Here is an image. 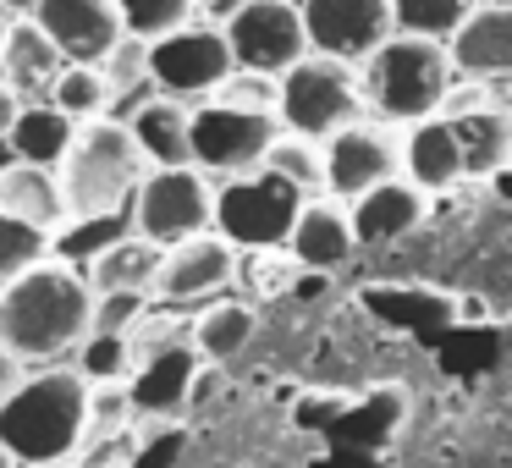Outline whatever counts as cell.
I'll return each instance as SVG.
<instances>
[{
	"label": "cell",
	"instance_id": "obj_10",
	"mask_svg": "<svg viewBox=\"0 0 512 468\" xmlns=\"http://www.w3.org/2000/svg\"><path fill=\"white\" fill-rule=\"evenodd\" d=\"M221 28L243 72L281 78V72H292L309 56V28H303L298 0H243Z\"/></svg>",
	"mask_w": 512,
	"mask_h": 468
},
{
	"label": "cell",
	"instance_id": "obj_18",
	"mask_svg": "<svg viewBox=\"0 0 512 468\" xmlns=\"http://www.w3.org/2000/svg\"><path fill=\"white\" fill-rule=\"evenodd\" d=\"M122 122L133 127V138H138L149 166H193V111H188V100H171V94L155 89L138 105H127Z\"/></svg>",
	"mask_w": 512,
	"mask_h": 468
},
{
	"label": "cell",
	"instance_id": "obj_11",
	"mask_svg": "<svg viewBox=\"0 0 512 468\" xmlns=\"http://www.w3.org/2000/svg\"><path fill=\"white\" fill-rule=\"evenodd\" d=\"M298 6H303V28H309L314 56L369 61L397 34L391 0H298Z\"/></svg>",
	"mask_w": 512,
	"mask_h": 468
},
{
	"label": "cell",
	"instance_id": "obj_15",
	"mask_svg": "<svg viewBox=\"0 0 512 468\" xmlns=\"http://www.w3.org/2000/svg\"><path fill=\"white\" fill-rule=\"evenodd\" d=\"M199 369H204V358H199V347H193L188 336L155 347V353H144L133 364V375H127L133 408L144 413V419H177V413L188 408V397H193Z\"/></svg>",
	"mask_w": 512,
	"mask_h": 468
},
{
	"label": "cell",
	"instance_id": "obj_7",
	"mask_svg": "<svg viewBox=\"0 0 512 468\" xmlns=\"http://www.w3.org/2000/svg\"><path fill=\"white\" fill-rule=\"evenodd\" d=\"M133 232L160 248H177L215 232V182L204 166H149L133 193Z\"/></svg>",
	"mask_w": 512,
	"mask_h": 468
},
{
	"label": "cell",
	"instance_id": "obj_5",
	"mask_svg": "<svg viewBox=\"0 0 512 468\" xmlns=\"http://www.w3.org/2000/svg\"><path fill=\"white\" fill-rule=\"evenodd\" d=\"M364 78L353 72V61L336 56H303L292 72H281V94H276V116L287 133L325 144L331 133H342L347 122L364 116Z\"/></svg>",
	"mask_w": 512,
	"mask_h": 468
},
{
	"label": "cell",
	"instance_id": "obj_42",
	"mask_svg": "<svg viewBox=\"0 0 512 468\" xmlns=\"http://www.w3.org/2000/svg\"><path fill=\"white\" fill-rule=\"evenodd\" d=\"M6 28H12V6H0V39H6Z\"/></svg>",
	"mask_w": 512,
	"mask_h": 468
},
{
	"label": "cell",
	"instance_id": "obj_36",
	"mask_svg": "<svg viewBox=\"0 0 512 468\" xmlns=\"http://www.w3.org/2000/svg\"><path fill=\"white\" fill-rule=\"evenodd\" d=\"M160 430L149 435H133V468H171L182 457V446H188V430L171 419H155Z\"/></svg>",
	"mask_w": 512,
	"mask_h": 468
},
{
	"label": "cell",
	"instance_id": "obj_2",
	"mask_svg": "<svg viewBox=\"0 0 512 468\" xmlns=\"http://www.w3.org/2000/svg\"><path fill=\"white\" fill-rule=\"evenodd\" d=\"M89 391L78 364H39L0 408V446L23 468L72 463L89 446Z\"/></svg>",
	"mask_w": 512,
	"mask_h": 468
},
{
	"label": "cell",
	"instance_id": "obj_27",
	"mask_svg": "<svg viewBox=\"0 0 512 468\" xmlns=\"http://www.w3.org/2000/svg\"><path fill=\"white\" fill-rule=\"evenodd\" d=\"M50 105L56 111H67L72 122H100V116H111L116 94H111V78H105L100 61H67V67L56 72V83H50Z\"/></svg>",
	"mask_w": 512,
	"mask_h": 468
},
{
	"label": "cell",
	"instance_id": "obj_1",
	"mask_svg": "<svg viewBox=\"0 0 512 468\" xmlns=\"http://www.w3.org/2000/svg\"><path fill=\"white\" fill-rule=\"evenodd\" d=\"M94 325V287L72 265H39L0 287V347L23 364H61Z\"/></svg>",
	"mask_w": 512,
	"mask_h": 468
},
{
	"label": "cell",
	"instance_id": "obj_23",
	"mask_svg": "<svg viewBox=\"0 0 512 468\" xmlns=\"http://www.w3.org/2000/svg\"><path fill=\"white\" fill-rule=\"evenodd\" d=\"M72 138H78V122L67 111H56L50 100H23L12 133H6V149H12V160L61 171V160L72 155Z\"/></svg>",
	"mask_w": 512,
	"mask_h": 468
},
{
	"label": "cell",
	"instance_id": "obj_31",
	"mask_svg": "<svg viewBox=\"0 0 512 468\" xmlns=\"http://www.w3.org/2000/svg\"><path fill=\"white\" fill-rule=\"evenodd\" d=\"M397 12V34H419V39H452L463 28V17L474 12V0H391Z\"/></svg>",
	"mask_w": 512,
	"mask_h": 468
},
{
	"label": "cell",
	"instance_id": "obj_40",
	"mask_svg": "<svg viewBox=\"0 0 512 468\" xmlns=\"http://www.w3.org/2000/svg\"><path fill=\"white\" fill-rule=\"evenodd\" d=\"M193 6H204V12H215V17L226 23V17H232L237 6H243V0H193Z\"/></svg>",
	"mask_w": 512,
	"mask_h": 468
},
{
	"label": "cell",
	"instance_id": "obj_28",
	"mask_svg": "<svg viewBox=\"0 0 512 468\" xmlns=\"http://www.w3.org/2000/svg\"><path fill=\"white\" fill-rule=\"evenodd\" d=\"M127 232H133V204H127V210H111V215H72V221L56 232V259L72 265V270H83L111 243H122Z\"/></svg>",
	"mask_w": 512,
	"mask_h": 468
},
{
	"label": "cell",
	"instance_id": "obj_17",
	"mask_svg": "<svg viewBox=\"0 0 512 468\" xmlns=\"http://www.w3.org/2000/svg\"><path fill=\"white\" fill-rule=\"evenodd\" d=\"M287 254L298 259V270L336 276V270L358 254L353 210H342V204H331V199H303L298 226H292V237H287Z\"/></svg>",
	"mask_w": 512,
	"mask_h": 468
},
{
	"label": "cell",
	"instance_id": "obj_21",
	"mask_svg": "<svg viewBox=\"0 0 512 468\" xmlns=\"http://www.w3.org/2000/svg\"><path fill=\"white\" fill-rule=\"evenodd\" d=\"M419 221H424V188H413L408 177L375 182L369 193H358V199H353V232H358V248L397 243V237H408Z\"/></svg>",
	"mask_w": 512,
	"mask_h": 468
},
{
	"label": "cell",
	"instance_id": "obj_3",
	"mask_svg": "<svg viewBox=\"0 0 512 468\" xmlns=\"http://www.w3.org/2000/svg\"><path fill=\"white\" fill-rule=\"evenodd\" d=\"M149 160L138 149L133 127L122 116H100L83 122L72 138V155L61 160V188H67V210L72 215H111L127 210L144 182Z\"/></svg>",
	"mask_w": 512,
	"mask_h": 468
},
{
	"label": "cell",
	"instance_id": "obj_39",
	"mask_svg": "<svg viewBox=\"0 0 512 468\" xmlns=\"http://www.w3.org/2000/svg\"><path fill=\"white\" fill-rule=\"evenodd\" d=\"M490 193H496L501 204H512V155H507V166H501V171H490Z\"/></svg>",
	"mask_w": 512,
	"mask_h": 468
},
{
	"label": "cell",
	"instance_id": "obj_34",
	"mask_svg": "<svg viewBox=\"0 0 512 468\" xmlns=\"http://www.w3.org/2000/svg\"><path fill=\"white\" fill-rule=\"evenodd\" d=\"M116 12H122V28L133 39H160L171 28L193 23V0H116Z\"/></svg>",
	"mask_w": 512,
	"mask_h": 468
},
{
	"label": "cell",
	"instance_id": "obj_16",
	"mask_svg": "<svg viewBox=\"0 0 512 468\" xmlns=\"http://www.w3.org/2000/svg\"><path fill=\"white\" fill-rule=\"evenodd\" d=\"M457 78L474 83H512V6H474L452 39H446Z\"/></svg>",
	"mask_w": 512,
	"mask_h": 468
},
{
	"label": "cell",
	"instance_id": "obj_43",
	"mask_svg": "<svg viewBox=\"0 0 512 468\" xmlns=\"http://www.w3.org/2000/svg\"><path fill=\"white\" fill-rule=\"evenodd\" d=\"M0 468H23V463H17V457L6 452V446H0Z\"/></svg>",
	"mask_w": 512,
	"mask_h": 468
},
{
	"label": "cell",
	"instance_id": "obj_41",
	"mask_svg": "<svg viewBox=\"0 0 512 468\" xmlns=\"http://www.w3.org/2000/svg\"><path fill=\"white\" fill-rule=\"evenodd\" d=\"M0 6H12V12H34V0H0Z\"/></svg>",
	"mask_w": 512,
	"mask_h": 468
},
{
	"label": "cell",
	"instance_id": "obj_4",
	"mask_svg": "<svg viewBox=\"0 0 512 468\" xmlns=\"http://www.w3.org/2000/svg\"><path fill=\"white\" fill-rule=\"evenodd\" d=\"M364 100L375 105L386 122H424V116L446 111L452 100V56L441 39H419V34H391L375 56L364 61Z\"/></svg>",
	"mask_w": 512,
	"mask_h": 468
},
{
	"label": "cell",
	"instance_id": "obj_24",
	"mask_svg": "<svg viewBox=\"0 0 512 468\" xmlns=\"http://www.w3.org/2000/svg\"><path fill=\"white\" fill-rule=\"evenodd\" d=\"M457 127V144H463L468 177H490V171L507 166L512 155V111L507 105H446Z\"/></svg>",
	"mask_w": 512,
	"mask_h": 468
},
{
	"label": "cell",
	"instance_id": "obj_29",
	"mask_svg": "<svg viewBox=\"0 0 512 468\" xmlns=\"http://www.w3.org/2000/svg\"><path fill=\"white\" fill-rule=\"evenodd\" d=\"M50 254H56V232H45V226L23 221V215L0 210V287L17 281V276H28V270H39Z\"/></svg>",
	"mask_w": 512,
	"mask_h": 468
},
{
	"label": "cell",
	"instance_id": "obj_30",
	"mask_svg": "<svg viewBox=\"0 0 512 468\" xmlns=\"http://www.w3.org/2000/svg\"><path fill=\"white\" fill-rule=\"evenodd\" d=\"M72 364L83 369V380L89 386H111V380H127L138 364L133 353V336H111V331H89L78 342V353H72Z\"/></svg>",
	"mask_w": 512,
	"mask_h": 468
},
{
	"label": "cell",
	"instance_id": "obj_6",
	"mask_svg": "<svg viewBox=\"0 0 512 468\" xmlns=\"http://www.w3.org/2000/svg\"><path fill=\"white\" fill-rule=\"evenodd\" d=\"M309 193L292 188L287 177L276 171H243V177H226L215 188V232L226 237L232 248H287L292 226H298V210Z\"/></svg>",
	"mask_w": 512,
	"mask_h": 468
},
{
	"label": "cell",
	"instance_id": "obj_14",
	"mask_svg": "<svg viewBox=\"0 0 512 468\" xmlns=\"http://www.w3.org/2000/svg\"><path fill=\"white\" fill-rule=\"evenodd\" d=\"M34 17L67 61H105L127 34L116 0H34Z\"/></svg>",
	"mask_w": 512,
	"mask_h": 468
},
{
	"label": "cell",
	"instance_id": "obj_20",
	"mask_svg": "<svg viewBox=\"0 0 512 468\" xmlns=\"http://www.w3.org/2000/svg\"><path fill=\"white\" fill-rule=\"evenodd\" d=\"M402 171L424 193H441V188L468 177V160H463V144H457L452 116H424V122L408 127V138H402Z\"/></svg>",
	"mask_w": 512,
	"mask_h": 468
},
{
	"label": "cell",
	"instance_id": "obj_12",
	"mask_svg": "<svg viewBox=\"0 0 512 468\" xmlns=\"http://www.w3.org/2000/svg\"><path fill=\"white\" fill-rule=\"evenodd\" d=\"M237 281V248L221 232H199L188 243L166 248V265L155 276V303L160 309H193L215 303Z\"/></svg>",
	"mask_w": 512,
	"mask_h": 468
},
{
	"label": "cell",
	"instance_id": "obj_26",
	"mask_svg": "<svg viewBox=\"0 0 512 468\" xmlns=\"http://www.w3.org/2000/svg\"><path fill=\"white\" fill-rule=\"evenodd\" d=\"M259 336V314L237 298H215L199 309V320L188 325V342L199 347L204 364H232L248 353V342Z\"/></svg>",
	"mask_w": 512,
	"mask_h": 468
},
{
	"label": "cell",
	"instance_id": "obj_44",
	"mask_svg": "<svg viewBox=\"0 0 512 468\" xmlns=\"http://www.w3.org/2000/svg\"><path fill=\"white\" fill-rule=\"evenodd\" d=\"M490 6H512V0H490Z\"/></svg>",
	"mask_w": 512,
	"mask_h": 468
},
{
	"label": "cell",
	"instance_id": "obj_13",
	"mask_svg": "<svg viewBox=\"0 0 512 468\" xmlns=\"http://www.w3.org/2000/svg\"><path fill=\"white\" fill-rule=\"evenodd\" d=\"M397 166H402V149L391 144V133H380L369 122H347L342 133L325 138V188L347 204L358 193H369L375 182H391Z\"/></svg>",
	"mask_w": 512,
	"mask_h": 468
},
{
	"label": "cell",
	"instance_id": "obj_25",
	"mask_svg": "<svg viewBox=\"0 0 512 468\" xmlns=\"http://www.w3.org/2000/svg\"><path fill=\"white\" fill-rule=\"evenodd\" d=\"M160 265H166V248L138 237V232H127L122 243H111L100 259H89L83 276H89L94 292H149V298H155Z\"/></svg>",
	"mask_w": 512,
	"mask_h": 468
},
{
	"label": "cell",
	"instance_id": "obj_45",
	"mask_svg": "<svg viewBox=\"0 0 512 468\" xmlns=\"http://www.w3.org/2000/svg\"><path fill=\"white\" fill-rule=\"evenodd\" d=\"M45 468H67V463H45Z\"/></svg>",
	"mask_w": 512,
	"mask_h": 468
},
{
	"label": "cell",
	"instance_id": "obj_37",
	"mask_svg": "<svg viewBox=\"0 0 512 468\" xmlns=\"http://www.w3.org/2000/svg\"><path fill=\"white\" fill-rule=\"evenodd\" d=\"M17 111H23V100H17V89L6 78H0V166H12V149H6V133H12Z\"/></svg>",
	"mask_w": 512,
	"mask_h": 468
},
{
	"label": "cell",
	"instance_id": "obj_32",
	"mask_svg": "<svg viewBox=\"0 0 512 468\" xmlns=\"http://www.w3.org/2000/svg\"><path fill=\"white\" fill-rule=\"evenodd\" d=\"M265 171H276V177H287L292 188L314 193V188H325V149L314 144V138H298V133L281 127V138L265 155Z\"/></svg>",
	"mask_w": 512,
	"mask_h": 468
},
{
	"label": "cell",
	"instance_id": "obj_8",
	"mask_svg": "<svg viewBox=\"0 0 512 468\" xmlns=\"http://www.w3.org/2000/svg\"><path fill=\"white\" fill-rule=\"evenodd\" d=\"M276 138H281V116L276 111L232 105V100H221V94H210L204 105H193V166L215 171V177L259 171Z\"/></svg>",
	"mask_w": 512,
	"mask_h": 468
},
{
	"label": "cell",
	"instance_id": "obj_38",
	"mask_svg": "<svg viewBox=\"0 0 512 468\" xmlns=\"http://www.w3.org/2000/svg\"><path fill=\"white\" fill-rule=\"evenodd\" d=\"M23 375H28L23 358H12L6 347H0V408H6V397H12L17 386H23Z\"/></svg>",
	"mask_w": 512,
	"mask_h": 468
},
{
	"label": "cell",
	"instance_id": "obj_9",
	"mask_svg": "<svg viewBox=\"0 0 512 468\" xmlns=\"http://www.w3.org/2000/svg\"><path fill=\"white\" fill-rule=\"evenodd\" d=\"M237 72L221 23H182L171 34L149 39V83L171 100H210Z\"/></svg>",
	"mask_w": 512,
	"mask_h": 468
},
{
	"label": "cell",
	"instance_id": "obj_35",
	"mask_svg": "<svg viewBox=\"0 0 512 468\" xmlns=\"http://www.w3.org/2000/svg\"><path fill=\"white\" fill-rule=\"evenodd\" d=\"M144 314H149V292H94V325L89 331L133 336Z\"/></svg>",
	"mask_w": 512,
	"mask_h": 468
},
{
	"label": "cell",
	"instance_id": "obj_22",
	"mask_svg": "<svg viewBox=\"0 0 512 468\" xmlns=\"http://www.w3.org/2000/svg\"><path fill=\"white\" fill-rule=\"evenodd\" d=\"M0 210H6V215H23V221L45 226V232H61V226L72 221L67 188H61V171L28 166V160L0 166Z\"/></svg>",
	"mask_w": 512,
	"mask_h": 468
},
{
	"label": "cell",
	"instance_id": "obj_33",
	"mask_svg": "<svg viewBox=\"0 0 512 468\" xmlns=\"http://www.w3.org/2000/svg\"><path fill=\"white\" fill-rule=\"evenodd\" d=\"M105 67V78H111V94H116V105H138L144 94H155V83H149V39H133V34H122L116 39V50L100 61Z\"/></svg>",
	"mask_w": 512,
	"mask_h": 468
},
{
	"label": "cell",
	"instance_id": "obj_19",
	"mask_svg": "<svg viewBox=\"0 0 512 468\" xmlns=\"http://www.w3.org/2000/svg\"><path fill=\"white\" fill-rule=\"evenodd\" d=\"M67 67L56 39L34 23V17H12L6 39H0V78L17 89V100H50V83Z\"/></svg>",
	"mask_w": 512,
	"mask_h": 468
}]
</instances>
